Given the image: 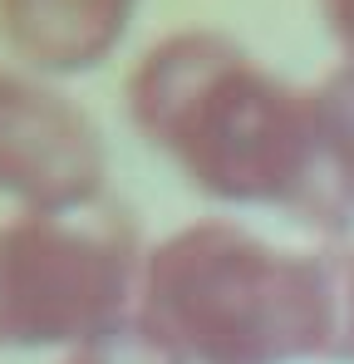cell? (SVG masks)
Listing matches in <instances>:
<instances>
[{
	"label": "cell",
	"mask_w": 354,
	"mask_h": 364,
	"mask_svg": "<svg viewBox=\"0 0 354 364\" xmlns=\"http://www.w3.org/2000/svg\"><path fill=\"white\" fill-rule=\"evenodd\" d=\"M133 119L187 182L222 202L354 222V143L325 89L266 74L222 35H173L133 74Z\"/></svg>",
	"instance_id": "obj_1"
},
{
	"label": "cell",
	"mask_w": 354,
	"mask_h": 364,
	"mask_svg": "<svg viewBox=\"0 0 354 364\" xmlns=\"http://www.w3.org/2000/svg\"><path fill=\"white\" fill-rule=\"evenodd\" d=\"M133 320L182 364L335 360V266L232 222H192L143 256Z\"/></svg>",
	"instance_id": "obj_2"
},
{
	"label": "cell",
	"mask_w": 354,
	"mask_h": 364,
	"mask_svg": "<svg viewBox=\"0 0 354 364\" xmlns=\"http://www.w3.org/2000/svg\"><path fill=\"white\" fill-rule=\"evenodd\" d=\"M143 256L114 212H25L0 227V350L89 345L138 315Z\"/></svg>",
	"instance_id": "obj_3"
},
{
	"label": "cell",
	"mask_w": 354,
	"mask_h": 364,
	"mask_svg": "<svg viewBox=\"0 0 354 364\" xmlns=\"http://www.w3.org/2000/svg\"><path fill=\"white\" fill-rule=\"evenodd\" d=\"M104 178L94 128L55 94H35L0 74V192L35 212L89 207Z\"/></svg>",
	"instance_id": "obj_4"
},
{
	"label": "cell",
	"mask_w": 354,
	"mask_h": 364,
	"mask_svg": "<svg viewBox=\"0 0 354 364\" xmlns=\"http://www.w3.org/2000/svg\"><path fill=\"white\" fill-rule=\"evenodd\" d=\"M133 0H0L10 40L55 69L99 64L109 55Z\"/></svg>",
	"instance_id": "obj_5"
},
{
	"label": "cell",
	"mask_w": 354,
	"mask_h": 364,
	"mask_svg": "<svg viewBox=\"0 0 354 364\" xmlns=\"http://www.w3.org/2000/svg\"><path fill=\"white\" fill-rule=\"evenodd\" d=\"M59 364H182V360L133 320V325H123V330L104 335V340H89V345L69 350V360H59Z\"/></svg>",
	"instance_id": "obj_6"
},
{
	"label": "cell",
	"mask_w": 354,
	"mask_h": 364,
	"mask_svg": "<svg viewBox=\"0 0 354 364\" xmlns=\"http://www.w3.org/2000/svg\"><path fill=\"white\" fill-rule=\"evenodd\" d=\"M325 20H330V30H335V40L345 50V64L325 84V99L340 114V123H345V133L354 143V0H325Z\"/></svg>",
	"instance_id": "obj_7"
},
{
	"label": "cell",
	"mask_w": 354,
	"mask_h": 364,
	"mask_svg": "<svg viewBox=\"0 0 354 364\" xmlns=\"http://www.w3.org/2000/svg\"><path fill=\"white\" fill-rule=\"evenodd\" d=\"M335 266V360H354V251L330 256Z\"/></svg>",
	"instance_id": "obj_8"
}]
</instances>
